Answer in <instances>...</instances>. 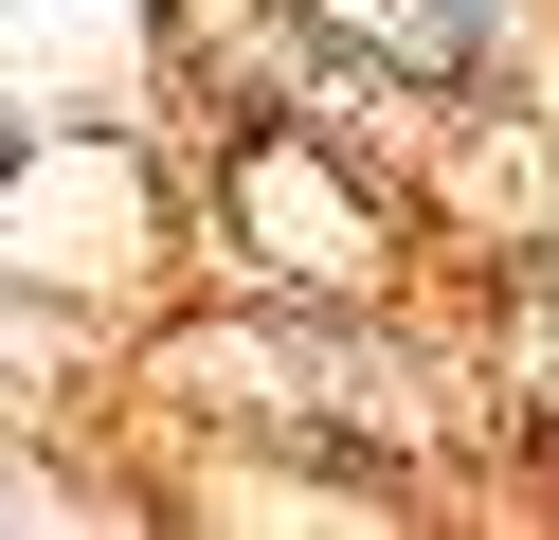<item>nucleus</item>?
<instances>
[{
  "instance_id": "2",
  "label": "nucleus",
  "mask_w": 559,
  "mask_h": 540,
  "mask_svg": "<svg viewBox=\"0 0 559 540\" xmlns=\"http://www.w3.org/2000/svg\"><path fill=\"white\" fill-rule=\"evenodd\" d=\"M0 180H19V144H0Z\"/></svg>"
},
{
  "instance_id": "1",
  "label": "nucleus",
  "mask_w": 559,
  "mask_h": 540,
  "mask_svg": "<svg viewBox=\"0 0 559 540\" xmlns=\"http://www.w3.org/2000/svg\"><path fill=\"white\" fill-rule=\"evenodd\" d=\"M397 36H415V55H469V19H451V0H397Z\"/></svg>"
}]
</instances>
